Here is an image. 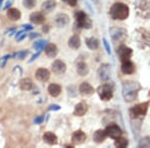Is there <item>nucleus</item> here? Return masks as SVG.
Wrapping results in <instances>:
<instances>
[{"label": "nucleus", "mask_w": 150, "mask_h": 148, "mask_svg": "<svg viewBox=\"0 0 150 148\" xmlns=\"http://www.w3.org/2000/svg\"><path fill=\"white\" fill-rule=\"evenodd\" d=\"M102 42H103V45H104V47H105V49H106V52H107V54H111V48H110V45H109V43H108V41L105 39V38H103V40H102Z\"/></svg>", "instance_id": "f704fd0d"}, {"label": "nucleus", "mask_w": 150, "mask_h": 148, "mask_svg": "<svg viewBox=\"0 0 150 148\" xmlns=\"http://www.w3.org/2000/svg\"><path fill=\"white\" fill-rule=\"evenodd\" d=\"M10 57H12V55H6V56H4L3 58H1L0 59V62H1V64H0V67L1 68H3L4 66L6 65V63H7V60H8V58H10Z\"/></svg>", "instance_id": "e433bc0d"}, {"label": "nucleus", "mask_w": 150, "mask_h": 148, "mask_svg": "<svg viewBox=\"0 0 150 148\" xmlns=\"http://www.w3.org/2000/svg\"><path fill=\"white\" fill-rule=\"evenodd\" d=\"M51 69L56 75H61L66 72V64L60 59L54 60L51 65Z\"/></svg>", "instance_id": "f8f14e48"}, {"label": "nucleus", "mask_w": 150, "mask_h": 148, "mask_svg": "<svg viewBox=\"0 0 150 148\" xmlns=\"http://www.w3.org/2000/svg\"><path fill=\"white\" fill-rule=\"evenodd\" d=\"M43 120H44V116L40 115V116H38V117H36L34 119V123H35V124H41V123L43 122Z\"/></svg>", "instance_id": "4c0bfd02"}, {"label": "nucleus", "mask_w": 150, "mask_h": 148, "mask_svg": "<svg viewBox=\"0 0 150 148\" xmlns=\"http://www.w3.org/2000/svg\"><path fill=\"white\" fill-rule=\"evenodd\" d=\"M106 137H107V134H106L105 130L98 129V130H96L93 134V141L95 143H97V144H100V143L105 141Z\"/></svg>", "instance_id": "aec40b11"}, {"label": "nucleus", "mask_w": 150, "mask_h": 148, "mask_svg": "<svg viewBox=\"0 0 150 148\" xmlns=\"http://www.w3.org/2000/svg\"><path fill=\"white\" fill-rule=\"evenodd\" d=\"M80 45H81V39H80V37H79V35L74 34V35H72L71 37L69 38L68 46L70 48L76 50V49H78V48L80 47Z\"/></svg>", "instance_id": "5701e85b"}, {"label": "nucleus", "mask_w": 150, "mask_h": 148, "mask_svg": "<svg viewBox=\"0 0 150 148\" xmlns=\"http://www.w3.org/2000/svg\"><path fill=\"white\" fill-rule=\"evenodd\" d=\"M142 86L139 82L133 81V80H127L122 83V96L125 102H133L138 98L139 91L141 90Z\"/></svg>", "instance_id": "f257e3e1"}, {"label": "nucleus", "mask_w": 150, "mask_h": 148, "mask_svg": "<svg viewBox=\"0 0 150 148\" xmlns=\"http://www.w3.org/2000/svg\"><path fill=\"white\" fill-rule=\"evenodd\" d=\"M55 7H56V2L54 0H46L45 2H43L41 10L44 13H50L52 10H54Z\"/></svg>", "instance_id": "393cba45"}, {"label": "nucleus", "mask_w": 150, "mask_h": 148, "mask_svg": "<svg viewBox=\"0 0 150 148\" xmlns=\"http://www.w3.org/2000/svg\"><path fill=\"white\" fill-rule=\"evenodd\" d=\"M44 51L49 58H55L58 54V48L54 43H48L44 47Z\"/></svg>", "instance_id": "f3484780"}, {"label": "nucleus", "mask_w": 150, "mask_h": 148, "mask_svg": "<svg viewBox=\"0 0 150 148\" xmlns=\"http://www.w3.org/2000/svg\"><path fill=\"white\" fill-rule=\"evenodd\" d=\"M85 43H86L87 47L91 50H96L99 47V41L98 39H96V38H94V37L86 38Z\"/></svg>", "instance_id": "c85d7f7f"}, {"label": "nucleus", "mask_w": 150, "mask_h": 148, "mask_svg": "<svg viewBox=\"0 0 150 148\" xmlns=\"http://www.w3.org/2000/svg\"><path fill=\"white\" fill-rule=\"evenodd\" d=\"M47 90H48V93H49L52 97H57L60 95V93H61V87H60V85H58V84L52 83L48 86Z\"/></svg>", "instance_id": "a878e982"}, {"label": "nucleus", "mask_w": 150, "mask_h": 148, "mask_svg": "<svg viewBox=\"0 0 150 148\" xmlns=\"http://www.w3.org/2000/svg\"><path fill=\"white\" fill-rule=\"evenodd\" d=\"M148 96H149V97H150V91H149V92H148Z\"/></svg>", "instance_id": "09e8293b"}, {"label": "nucleus", "mask_w": 150, "mask_h": 148, "mask_svg": "<svg viewBox=\"0 0 150 148\" xmlns=\"http://www.w3.org/2000/svg\"><path fill=\"white\" fill-rule=\"evenodd\" d=\"M45 46H46V41H45V40H39V41H37V42L34 43L33 48H34L35 50H37V51H41V50H42Z\"/></svg>", "instance_id": "2f4dec72"}, {"label": "nucleus", "mask_w": 150, "mask_h": 148, "mask_svg": "<svg viewBox=\"0 0 150 148\" xmlns=\"http://www.w3.org/2000/svg\"><path fill=\"white\" fill-rule=\"evenodd\" d=\"M19 86H20V89L21 90H24V91H29L32 89L33 87V82L31 81L30 78H24L20 81L19 83Z\"/></svg>", "instance_id": "cd10ccee"}, {"label": "nucleus", "mask_w": 150, "mask_h": 148, "mask_svg": "<svg viewBox=\"0 0 150 148\" xmlns=\"http://www.w3.org/2000/svg\"><path fill=\"white\" fill-rule=\"evenodd\" d=\"M39 34L38 33H30V35H29V37H30V39H33V38H37L39 37Z\"/></svg>", "instance_id": "37998d69"}, {"label": "nucleus", "mask_w": 150, "mask_h": 148, "mask_svg": "<svg viewBox=\"0 0 150 148\" xmlns=\"http://www.w3.org/2000/svg\"><path fill=\"white\" fill-rule=\"evenodd\" d=\"M35 78L41 82H46L50 78V72L46 68H38L35 72Z\"/></svg>", "instance_id": "2eb2a0df"}, {"label": "nucleus", "mask_w": 150, "mask_h": 148, "mask_svg": "<svg viewBox=\"0 0 150 148\" xmlns=\"http://www.w3.org/2000/svg\"><path fill=\"white\" fill-rule=\"evenodd\" d=\"M94 88L88 82H82L79 86V93L81 94L82 96H91L92 94H94Z\"/></svg>", "instance_id": "4468645a"}, {"label": "nucleus", "mask_w": 150, "mask_h": 148, "mask_svg": "<svg viewBox=\"0 0 150 148\" xmlns=\"http://www.w3.org/2000/svg\"><path fill=\"white\" fill-rule=\"evenodd\" d=\"M132 53L133 51L131 48L127 47V46H125V45H120L119 47L117 48V55L121 62L130 60V58L132 56Z\"/></svg>", "instance_id": "1a4fd4ad"}, {"label": "nucleus", "mask_w": 150, "mask_h": 148, "mask_svg": "<svg viewBox=\"0 0 150 148\" xmlns=\"http://www.w3.org/2000/svg\"><path fill=\"white\" fill-rule=\"evenodd\" d=\"M149 107V102H142L136 104L129 109L130 119H143L147 114Z\"/></svg>", "instance_id": "7ed1b4c3"}, {"label": "nucleus", "mask_w": 150, "mask_h": 148, "mask_svg": "<svg viewBox=\"0 0 150 148\" xmlns=\"http://www.w3.org/2000/svg\"><path fill=\"white\" fill-rule=\"evenodd\" d=\"M29 19L32 23L37 24V25H40L45 21V17L41 12H34L32 13L30 16H29Z\"/></svg>", "instance_id": "b1692460"}, {"label": "nucleus", "mask_w": 150, "mask_h": 148, "mask_svg": "<svg viewBox=\"0 0 150 148\" xmlns=\"http://www.w3.org/2000/svg\"><path fill=\"white\" fill-rule=\"evenodd\" d=\"M105 132L107 134V137H110L112 139H116V138L120 137L122 135L121 128L116 124H111L109 126H107L105 129Z\"/></svg>", "instance_id": "9d476101"}, {"label": "nucleus", "mask_w": 150, "mask_h": 148, "mask_svg": "<svg viewBox=\"0 0 150 148\" xmlns=\"http://www.w3.org/2000/svg\"><path fill=\"white\" fill-rule=\"evenodd\" d=\"M15 37H16V41H21V40H23L24 38L26 37V34L23 32V31H19V32H17V34L15 35Z\"/></svg>", "instance_id": "c9c22d12"}, {"label": "nucleus", "mask_w": 150, "mask_h": 148, "mask_svg": "<svg viewBox=\"0 0 150 148\" xmlns=\"http://www.w3.org/2000/svg\"><path fill=\"white\" fill-rule=\"evenodd\" d=\"M2 2H3V0H0V7H1V4H2Z\"/></svg>", "instance_id": "de8ad7c7"}, {"label": "nucleus", "mask_w": 150, "mask_h": 148, "mask_svg": "<svg viewBox=\"0 0 150 148\" xmlns=\"http://www.w3.org/2000/svg\"><path fill=\"white\" fill-rule=\"evenodd\" d=\"M27 54H28V50H23V51H18L17 53H14L12 55V57L18 58V59H23V58L27 56Z\"/></svg>", "instance_id": "72a5a7b5"}, {"label": "nucleus", "mask_w": 150, "mask_h": 148, "mask_svg": "<svg viewBox=\"0 0 150 148\" xmlns=\"http://www.w3.org/2000/svg\"><path fill=\"white\" fill-rule=\"evenodd\" d=\"M49 26H48V25H44V26H43V28H42V30H43V32H44V33H47L48 32V31H49Z\"/></svg>", "instance_id": "c03bdc74"}, {"label": "nucleus", "mask_w": 150, "mask_h": 148, "mask_svg": "<svg viewBox=\"0 0 150 148\" xmlns=\"http://www.w3.org/2000/svg\"><path fill=\"white\" fill-rule=\"evenodd\" d=\"M137 146L140 148H150V137L149 136H144L139 140Z\"/></svg>", "instance_id": "7c9ffc66"}, {"label": "nucleus", "mask_w": 150, "mask_h": 148, "mask_svg": "<svg viewBox=\"0 0 150 148\" xmlns=\"http://www.w3.org/2000/svg\"><path fill=\"white\" fill-rule=\"evenodd\" d=\"M10 6H11V2L9 1V2H7V4H5V6H4V9L6 10V9H8Z\"/></svg>", "instance_id": "49530a36"}, {"label": "nucleus", "mask_w": 150, "mask_h": 148, "mask_svg": "<svg viewBox=\"0 0 150 148\" xmlns=\"http://www.w3.org/2000/svg\"><path fill=\"white\" fill-rule=\"evenodd\" d=\"M135 39L140 48L150 47V32L146 29L139 27L135 30Z\"/></svg>", "instance_id": "39448f33"}, {"label": "nucleus", "mask_w": 150, "mask_h": 148, "mask_svg": "<svg viewBox=\"0 0 150 148\" xmlns=\"http://www.w3.org/2000/svg\"><path fill=\"white\" fill-rule=\"evenodd\" d=\"M60 106L57 105V104H51V105H49V107H48V110H60Z\"/></svg>", "instance_id": "ea45409f"}, {"label": "nucleus", "mask_w": 150, "mask_h": 148, "mask_svg": "<svg viewBox=\"0 0 150 148\" xmlns=\"http://www.w3.org/2000/svg\"><path fill=\"white\" fill-rule=\"evenodd\" d=\"M22 28L24 29V30H32L33 27L31 25H29V24H24V25H22Z\"/></svg>", "instance_id": "a19ab883"}, {"label": "nucleus", "mask_w": 150, "mask_h": 148, "mask_svg": "<svg viewBox=\"0 0 150 148\" xmlns=\"http://www.w3.org/2000/svg\"><path fill=\"white\" fill-rule=\"evenodd\" d=\"M137 16L142 19L150 18V1L149 0H137L134 4Z\"/></svg>", "instance_id": "20e7f679"}, {"label": "nucleus", "mask_w": 150, "mask_h": 148, "mask_svg": "<svg viewBox=\"0 0 150 148\" xmlns=\"http://www.w3.org/2000/svg\"><path fill=\"white\" fill-rule=\"evenodd\" d=\"M63 1L66 4H68L69 6H72V7H74L77 3V0H63Z\"/></svg>", "instance_id": "58836bf2"}, {"label": "nucleus", "mask_w": 150, "mask_h": 148, "mask_svg": "<svg viewBox=\"0 0 150 148\" xmlns=\"http://www.w3.org/2000/svg\"><path fill=\"white\" fill-rule=\"evenodd\" d=\"M121 71L123 74H127V75H130L132 73H134L135 71V66L134 64L128 60V61H124L122 62V65H121Z\"/></svg>", "instance_id": "6ab92c4d"}, {"label": "nucleus", "mask_w": 150, "mask_h": 148, "mask_svg": "<svg viewBox=\"0 0 150 148\" xmlns=\"http://www.w3.org/2000/svg\"><path fill=\"white\" fill-rule=\"evenodd\" d=\"M14 31H15V27H14V28H11L10 30H8V31H6V34L11 35V34H12V32H14Z\"/></svg>", "instance_id": "a18cd8bd"}, {"label": "nucleus", "mask_w": 150, "mask_h": 148, "mask_svg": "<svg viewBox=\"0 0 150 148\" xmlns=\"http://www.w3.org/2000/svg\"><path fill=\"white\" fill-rule=\"evenodd\" d=\"M114 145L118 148H125L128 146V140L124 137H118L115 139Z\"/></svg>", "instance_id": "c756f323"}, {"label": "nucleus", "mask_w": 150, "mask_h": 148, "mask_svg": "<svg viewBox=\"0 0 150 148\" xmlns=\"http://www.w3.org/2000/svg\"><path fill=\"white\" fill-rule=\"evenodd\" d=\"M7 17L10 20H19L21 17V12L18 10L17 8H10L7 11Z\"/></svg>", "instance_id": "bb28decb"}, {"label": "nucleus", "mask_w": 150, "mask_h": 148, "mask_svg": "<svg viewBox=\"0 0 150 148\" xmlns=\"http://www.w3.org/2000/svg\"><path fill=\"white\" fill-rule=\"evenodd\" d=\"M39 55H40V51H38L37 53H36V54H34L32 57H31V59L29 60V62H32V61H34V60L36 59V58H37V57H39Z\"/></svg>", "instance_id": "79ce46f5"}, {"label": "nucleus", "mask_w": 150, "mask_h": 148, "mask_svg": "<svg viewBox=\"0 0 150 148\" xmlns=\"http://www.w3.org/2000/svg\"><path fill=\"white\" fill-rule=\"evenodd\" d=\"M69 23V16L65 13H59L54 18V25L59 28H63Z\"/></svg>", "instance_id": "ddd939ff"}, {"label": "nucleus", "mask_w": 150, "mask_h": 148, "mask_svg": "<svg viewBox=\"0 0 150 148\" xmlns=\"http://www.w3.org/2000/svg\"><path fill=\"white\" fill-rule=\"evenodd\" d=\"M97 93L102 101H109L113 97L114 86L112 83H104L97 88Z\"/></svg>", "instance_id": "0eeeda50"}, {"label": "nucleus", "mask_w": 150, "mask_h": 148, "mask_svg": "<svg viewBox=\"0 0 150 148\" xmlns=\"http://www.w3.org/2000/svg\"><path fill=\"white\" fill-rule=\"evenodd\" d=\"M75 22H76V26L78 28L90 29L92 27V20L83 11L75 12Z\"/></svg>", "instance_id": "6e6552de"}, {"label": "nucleus", "mask_w": 150, "mask_h": 148, "mask_svg": "<svg viewBox=\"0 0 150 148\" xmlns=\"http://www.w3.org/2000/svg\"><path fill=\"white\" fill-rule=\"evenodd\" d=\"M23 5L27 9H32L36 6V0H23Z\"/></svg>", "instance_id": "473e14b6"}, {"label": "nucleus", "mask_w": 150, "mask_h": 148, "mask_svg": "<svg viewBox=\"0 0 150 148\" xmlns=\"http://www.w3.org/2000/svg\"><path fill=\"white\" fill-rule=\"evenodd\" d=\"M86 140V134L82 130H77L72 134V143L74 145H79L84 143Z\"/></svg>", "instance_id": "dca6fc26"}, {"label": "nucleus", "mask_w": 150, "mask_h": 148, "mask_svg": "<svg viewBox=\"0 0 150 148\" xmlns=\"http://www.w3.org/2000/svg\"><path fill=\"white\" fill-rule=\"evenodd\" d=\"M43 140L49 145H56L58 142L56 134L51 132V131H47L43 134Z\"/></svg>", "instance_id": "a211bd4d"}, {"label": "nucleus", "mask_w": 150, "mask_h": 148, "mask_svg": "<svg viewBox=\"0 0 150 148\" xmlns=\"http://www.w3.org/2000/svg\"><path fill=\"white\" fill-rule=\"evenodd\" d=\"M129 7L122 2H115L109 9V15L113 20H125L129 16Z\"/></svg>", "instance_id": "f03ea898"}, {"label": "nucleus", "mask_w": 150, "mask_h": 148, "mask_svg": "<svg viewBox=\"0 0 150 148\" xmlns=\"http://www.w3.org/2000/svg\"><path fill=\"white\" fill-rule=\"evenodd\" d=\"M76 72L80 76H86L89 73V67L85 62L80 61L76 65Z\"/></svg>", "instance_id": "4be33fe9"}, {"label": "nucleus", "mask_w": 150, "mask_h": 148, "mask_svg": "<svg viewBox=\"0 0 150 148\" xmlns=\"http://www.w3.org/2000/svg\"><path fill=\"white\" fill-rule=\"evenodd\" d=\"M87 104L84 102H79L75 105L73 114L75 116H83L87 112Z\"/></svg>", "instance_id": "412c9836"}, {"label": "nucleus", "mask_w": 150, "mask_h": 148, "mask_svg": "<svg viewBox=\"0 0 150 148\" xmlns=\"http://www.w3.org/2000/svg\"><path fill=\"white\" fill-rule=\"evenodd\" d=\"M98 77L102 81H108L110 79V65L107 63H103L98 68Z\"/></svg>", "instance_id": "9b49d317"}, {"label": "nucleus", "mask_w": 150, "mask_h": 148, "mask_svg": "<svg viewBox=\"0 0 150 148\" xmlns=\"http://www.w3.org/2000/svg\"><path fill=\"white\" fill-rule=\"evenodd\" d=\"M109 33L111 36V39L114 43H119L121 44L125 41V39L127 38V30L125 28L122 27H117V26H113L110 27L109 29Z\"/></svg>", "instance_id": "423d86ee"}]
</instances>
